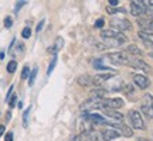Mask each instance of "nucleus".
<instances>
[{
    "mask_svg": "<svg viewBox=\"0 0 153 141\" xmlns=\"http://www.w3.org/2000/svg\"><path fill=\"white\" fill-rule=\"evenodd\" d=\"M11 24H13V19H11V17H6L4 19V26L7 28H10L11 27Z\"/></svg>",
    "mask_w": 153,
    "mask_h": 141,
    "instance_id": "cd10ccee",
    "label": "nucleus"
},
{
    "mask_svg": "<svg viewBox=\"0 0 153 141\" xmlns=\"http://www.w3.org/2000/svg\"><path fill=\"white\" fill-rule=\"evenodd\" d=\"M125 50H126V52H128L129 55H136V56H142V55H143L142 50H139V48L136 47V45H134V44H131V45L125 47Z\"/></svg>",
    "mask_w": 153,
    "mask_h": 141,
    "instance_id": "f3484780",
    "label": "nucleus"
},
{
    "mask_svg": "<svg viewBox=\"0 0 153 141\" xmlns=\"http://www.w3.org/2000/svg\"><path fill=\"white\" fill-rule=\"evenodd\" d=\"M44 24H45V20H41V21H39V24L37 26V33H39V31L42 30V27H44Z\"/></svg>",
    "mask_w": 153,
    "mask_h": 141,
    "instance_id": "473e14b6",
    "label": "nucleus"
},
{
    "mask_svg": "<svg viewBox=\"0 0 153 141\" xmlns=\"http://www.w3.org/2000/svg\"><path fill=\"white\" fill-rule=\"evenodd\" d=\"M101 137H102V140H105V141H111V140H115V138H118V137L121 136V133H118L117 130H114V128H102L101 130Z\"/></svg>",
    "mask_w": 153,
    "mask_h": 141,
    "instance_id": "9b49d317",
    "label": "nucleus"
},
{
    "mask_svg": "<svg viewBox=\"0 0 153 141\" xmlns=\"http://www.w3.org/2000/svg\"><path fill=\"white\" fill-rule=\"evenodd\" d=\"M93 65H94V68H96V69H101V70H110V69H111V68H108V66L102 65L101 59H96V61L93 62Z\"/></svg>",
    "mask_w": 153,
    "mask_h": 141,
    "instance_id": "aec40b11",
    "label": "nucleus"
},
{
    "mask_svg": "<svg viewBox=\"0 0 153 141\" xmlns=\"http://www.w3.org/2000/svg\"><path fill=\"white\" fill-rule=\"evenodd\" d=\"M37 74H38V68H34V69L31 70L30 76H28V85H30V86H33L34 85V80H35V78H37Z\"/></svg>",
    "mask_w": 153,
    "mask_h": 141,
    "instance_id": "412c9836",
    "label": "nucleus"
},
{
    "mask_svg": "<svg viewBox=\"0 0 153 141\" xmlns=\"http://www.w3.org/2000/svg\"><path fill=\"white\" fill-rule=\"evenodd\" d=\"M131 14L135 16V17H139V16L146 14V6H145L143 2L134 0V2L131 3Z\"/></svg>",
    "mask_w": 153,
    "mask_h": 141,
    "instance_id": "0eeeda50",
    "label": "nucleus"
},
{
    "mask_svg": "<svg viewBox=\"0 0 153 141\" xmlns=\"http://www.w3.org/2000/svg\"><path fill=\"white\" fill-rule=\"evenodd\" d=\"M125 93H126V94L134 93V88H132L131 85H125Z\"/></svg>",
    "mask_w": 153,
    "mask_h": 141,
    "instance_id": "c85d7f7f",
    "label": "nucleus"
},
{
    "mask_svg": "<svg viewBox=\"0 0 153 141\" xmlns=\"http://www.w3.org/2000/svg\"><path fill=\"white\" fill-rule=\"evenodd\" d=\"M118 6V0H110V7H115Z\"/></svg>",
    "mask_w": 153,
    "mask_h": 141,
    "instance_id": "e433bc0d",
    "label": "nucleus"
},
{
    "mask_svg": "<svg viewBox=\"0 0 153 141\" xmlns=\"http://www.w3.org/2000/svg\"><path fill=\"white\" fill-rule=\"evenodd\" d=\"M138 37L142 40V41L149 45V47H153V33H148V31H139L138 33Z\"/></svg>",
    "mask_w": 153,
    "mask_h": 141,
    "instance_id": "ddd939ff",
    "label": "nucleus"
},
{
    "mask_svg": "<svg viewBox=\"0 0 153 141\" xmlns=\"http://www.w3.org/2000/svg\"><path fill=\"white\" fill-rule=\"evenodd\" d=\"M143 3H145V6H146V14L153 16V2H150V0H145Z\"/></svg>",
    "mask_w": 153,
    "mask_h": 141,
    "instance_id": "4be33fe9",
    "label": "nucleus"
},
{
    "mask_svg": "<svg viewBox=\"0 0 153 141\" xmlns=\"http://www.w3.org/2000/svg\"><path fill=\"white\" fill-rule=\"evenodd\" d=\"M21 35H23V38H30V37H31V28H30V27L23 28V31H21Z\"/></svg>",
    "mask_w": 153,
    "mask_h": 141,
    "instance_id": "a878e982",
    "label": "nucleus"
},
{
    "mask_svg": "<svg viewBox=\"0 0 153 141\" xmlns=\"http://www.w3.org/2000/svg\"><path fill=\"white\" fill-rule=\"evenodd\" d=\"M138 141H148V140H145V138H139Z\"/></svg>",
    "mask_w": 153,
    "mask_h": 141,
    "instance_id": "79ce46f5",
    "label": "nucleus"
},
{
    "mask_svg": "<svg viewBox=\"0 0 153 141\" xmlns=\"http://www.w3.org/2000/svg\"><path fill=\"white\" fill-rule=\"evenodd\" d=\"M4 131H6V126H3V124H0V137L4 134Z\"/></svg>",
    "mask_w": 153,
    "mask_h": 141,
    "instance_id": "4c0bfd02",
    "label": "nucleus"
},
{
    "mask_svg": "<svg viewBox=\"0 0 153 141\" xmlns=\"http://www.w3.org/2000/svg\"><path fill=\"white\" fill-rule=\"evenodd\" d=\"M101 38L104 44L108 47H120L124 42H126V37L120 31H115V30H102L101 31Z\"/></svg>",
    "mask_w": 153,
    "mask_h": 141,
    "instance_id": "f257e3e1",
    "label": "nucleus"
},
{
    "mask_svg": "<svg viewBox=\"0 0 153 141\" xmlns=\"http://www.w3.org/2000/svg\"><path fill=\"white\" fill-rule=\"evenodd\" d=\"M25 3H27V2H20V3H17V4H16V9H14V10H16V13H17V11H19L23 6H25Z\"/></svg>",
    "mask_w": 153,
    "mask_h": 141,
    "instance_id": "7c9ffc66",
    "label": "nucleus"
},
{
    "mask_svg": "<svg viewBox=\"0 0 153 141\" xmlns=\"http://www.w3.org/2000/svg\"><path fill=\"white\" fill-rule=\"evenodd\" d=\"M28 76H30V68L25 65L23 68V72H21V78H23V79H27Z\"/></svg>",
    "mask_w": 153,
    "mask_h": 141,
    "instance_id": "bb28decb",
    "label": "nucleus"
},
{
    "mask_svg": "<svg viewBox=\"0 0 153 141\" xmlns=\"http://www.w3.org/2000/svg\"><path fill=\"white\" fill-rule=\"evenodd\" d=\"M77 83L82 86H91V85H94V79L88 75H80L77 78Z\"/></svg>",
    "mask_w": 153,
    "mask_h": 141,
    "instance_id": "dca6fc26",
    "label": "nucleus"
},
{
    "mask_svg": "<svg viewBox=\"0 0 153 141\" xmlns=\"http://www.w3.org/2000/svg\"><path fill=\"white\" fill-rule=\"evenodd\" d=\"M13 133H11V131H9V133H7V134H6V141H13Z\"/></svg>",
    "mask_w": 153,
    "mask_h": 141,
    "instance_id": "f704fd0d",
    "label": "nucleus"
},
{
    "mask_svg": "<svg viewBox=\"0 0 153 141\" xmlns=\"http://www.w3.org/2000/svg\"><path fill=\"white\" fill-rule=\"evenodd\" d=\"M3 58H4V54H3V52H0V61H1Z\"/></svg>",
    "mask_w": 153,
    "mask_h": 141,
    "instance_id": "a19ab883",
    "label": "nucleus"
},
{
    "mask_svg": "<svg viewBox=\"0 0 153 141\" xmlns=\"http://www.w3.org/2000/svg\"><path fill=\"white\" fill-rule=\"evenodd\" d=\"M56 61H58V56H56V55H53V56H52V61H51V64H49V66H48V75H51V74H52V70L55 69Z\"/></svg>",
    "mask_w": 153,
    "mask_h": 141,
    "instance_id": "393cba45",
    "label": "nucleus"
},
{
    "mask_svg": "<svg viewBox=\"0 0 153 141\" xmlns=\"http://www.w3.org/2000/svg\"><path fill=\"white\" fill-rule=\"evenodd\" d=\"M62 47H63V38L62 37H58L55 41V45H53V48H51L49 51L53 54V55H56V52L59 51V50H62Z\"/></svg>",
    "mask_w": 153,
    "mask_h": 141,
    "instance_id": "6ab92c4d",
    "label": "nucleus"
},
{
    "mask_svg": "<svg viewBox=\"0 0 153 141\" xmlns=\"http://www.w3.org/2000/svg\"><path fill=\"white\" fill-rule=\"evenodd\" d=\"M138 26H139L140 31H148L153 33V17H142L138 19Z\"/></svg>",
    "mask_w": 153,
    "mask_h": 141,
    "instance_id": "1a4fd4ad",
    "label": "nucleus"
},
{
    "mask_svg": "<svg viewBox=\"0 0 153 141\" xmlns=\"http://www.w3.org/2000/svg\"><path fill=\"white\" fill-rule=\"evenodd\" d=\"M16 69H17V61H10L7 64V72L9 74H14Z\"/></svg>",
    "mask_w": 153,
    "mask_h": 141,
    "instance_id": "5701e85b",
    "label": "nucleus"
},
{
    "mask_svg": "<svg viewBox=\"0 0 153 141\" xmlns=\"http://www.w3.org/2000/svg\"><path fill=\"white\" fill-rule=\"evenodd\" d=\"M13 90H14V88H13V86H10L9 93H7V98H6V99H7V100H9V99H10V96H11V93H13Z\"/></svg>",
    "mask_w": 153,
    "mask_h": 141,
    "instance_id": "ea45409f",
    "label": "nucleus"
},
{
    "mask_svg": "<svg viewBox=\"0 0 153 141\" xmlns=\"http://www.w3.org/2000/svg\"><path fill=\"white\" fill-rule=\"evenodd\" d=\"M104 113H105L108 117H111V118H115L117 122H121L122 118H124V116L121 114V113L115 112V110H111V109H104Z\"/></svg>",
    "mask_w": 153,
    "mask_h": 141,
    "instance_id": "a211bd4d",
    "label": "nucleus"
},
{
    "mask_svg": "<svg viewBox=\"0 0 153 141\" xmlns=\"http://www.w3.org/2000/svg\"><path fill=\"white\" fill-rule=\"evenodd\" d=\"M97 28H102V26H104V20L102 19H98L97 21H96V24H94Z\"/></svg>",
    "mask_w": 153,
    "mask_h": 141,
    "instance_id": "c756f323",
    "label": "nucleus"
},
{
    "mask_svg": "<svg viewBox=\"0 0 153 141\" xmlns=\"http://www.w3.org/2000/svg\"><path fill=\"white\" fill-rule=\"evenodd\" d=\"M134 82L138 88H140V89H148L149 86H150V80H149L145 75H142V74H135Z\"/></svg>",
    "mask_w": 153,
    "mask_h": 141,
    "instance_id": "9d476101",
    "label": "nucleus"
},
{
    "mask_svg": "<svg viewBox=\"0 0 153 141\" xmlns=\"http://www.w3.org/2000/svg\"><path fill=\"white\" fill-rule=\"evenodd\" d=\"M101 109H111V110H115V109H120L124 106V100L120 98H114V99H102L101 102Z\"/></svg>",
    "mask_w": 153,
    "mask_h": 141,
    "instance_id": "39448f33",
    "label": "nucleus"
},
{
    "mask_svg": "<svg viewBox=\"0 0 153 141\" xmlns=\"http://www.w3.org/2000/svg\"><path fill=\"white\" fill-rule=\"evenodd\" d=\"M107 11H108L110 14H115L117 11H118V10L114 9V7H110V6H108V7H107Z\"/></svg>",
    "mask_w": 153,
    "mask_h": 141,
    "instance_id": "c9c22d12",
    "label": "nucleus"
},
{
    "mask_svg": "<svg viewBox=\"0 0 153 141\" xmlns=\"http://www.w3.org/2000/svg\"><path fill=\"white\" fill-rule=\"evenodd\" d=\"M17 103V96H13V99H10V107H14Z\"/></svg>",
    "mask_w": 153,
    "mask_h": 141,
    "instance_id": "72a5a7b5",
    "label": "nucleus"
},
{
    "mask_svg": "<svg viewBox=\"0 0 153 141\" xmlns=\"http://www.w3.org/2000/svg\"><path fill=\"white\" fill-rule=\"evenodd\" d=\"M111 27L114 30H118V31H128V30H132V24H131L129 20L124 19V17H112L111 21Z\"/></svg>",
    "mask_w": 153,
    "mask_h": 141,
    "instance_id": "20e7f679",
    "label": "nucleus"
},
{
    "mask_svg": "<svg viewBox=\"0 0 153 141\" xmlns=\"http://www.w3.org/2000/svg\"><path fill=\"white\" fill-rule=\"evenodd\" d=\"M140 110H142V113H143V114H146L148 117H150V118L153 117V109H152V106H150V103H149L148 96H145V98H143V102H142Z\"/></svg>",
    "mask_w": 153,
    "mask_h": 141,
    "instance_id": "f8f14e48",
    "label": "nucleus"
},
{
    "mask_svg": "<svg viewBox=\"0 0 153 141\" xmlns=\"http://www.w3.org/2000/svg\"><path fill=\"white\" fill-rule=\"evenodd\" d=\"M115 74L114 72H107V74H98L93 78L94 79V85H98L100 82H105V80H110L111 78H114Z\"/></svg>",
    "mask_w": 153,
    "mask_h": 141,
    "instance_id": "4468645a",
    "label": "nucleus"
},
{
    "mask_svg": "<svg viewBox=\"0 0 153 141\" xmlns=\"http://www.w3.org/2000/svg\"><path fill=\"white\" fill-rule=\"evenodd\" d=\"M129 66L132 68H136V69H140L143 70L145 74H152V66L146 64L143 59H140V58H129Z\"/></svg>",
    "mask_w": 153,
    "mask_h": 141,
    "instance_id": "423d86ee",
    "label": "nucleus"
},
{
    "mask_svg": "<svg viewBox=\"0 0 153 141\" xmlns=\"http://www.w3.org/2000/svg\"><path fill=\"white\" fill-rule=\"evenodd\" d=\"M107 126H111V128H114V130H117L118 133H122L125 137H134V130L131 128L129 126H126V124H122V123H108Z\"/></svg>",
    "mask_w": 153,
    "mask_h": 141,
    "instance_id": "6e6552de",
    "label": "nucleus"
},
{
    "mask_svg": "<svg viewBox=\"0 0 153 141\" xmlns=\"http://www.w3.org/2000/svg\"><path fill=\"white\" fill-rule=\"evenodd\" d=\"M30 112H31V107L25 109V112L23 114V126L24 127H28V117H30Z\"/></svg>",
    "mask_w": 153,
    "mask_h": 141,
    "instance_id": "b1692460",
    "label": "nucleus"
},
{
    "mask_svg": "<svg viewBox=\"0 0 153 141\" xmlns=\"http://www.w3.org/2000/svg\"><path fill=\"white\" fill-rule=\"evenodd\" d=\"M128 117H129V122H131V128L132 130H143L145 128V124H143V118H142V114L138 110H129L128 113Z\"/></svg>",
    "mask_w": 153,
    "mask_h": 141,
    "instance_id": "7ed1b4c3",
    "label": "nucleus"
},
{
    "mask_svg": "<svg viewBox=\"0 0 153 141\" xmlns=\"http://www.w3.org/2000/svg\"><path fill=\"white\" fill-rule=\"evenodd\" d=\"M107 58L115 64V65H129V58L131 56L126 54V52H122V51H117V52H110L107 54Z\"/></svg>",
    "mask_w": 153,
    "mask_h": 141,
    "instance_id": "f03ea898",
    "label": "nucleus"
},
{
    "mask_svg": "<svg viewBox=\"0 0 153 141\" xmlns=\"http://www.w3.org/2000/svg\"><path fill=\"white\" fill-rule=\"evenodd\" d=\"M107 93H108V92H107L105 89L97 88V89H93L90 92V96H91V99H96V100H102V99H105Z\"/></svg>",
    "mask_w": 153,
    "mask_h": 141,
    "instance_id": "2eb2a0df",
    "label": "nucleus"
},
{
    "mask_svg": "<svg viewBox=\"0 0 153 141\" xmlns=\"http://www.w3.org/2000/svg\"><path fill=\"white\" fill-rule=\"evenodd\" d=\"M146 96H148L149 103H150V106H152V109H153V96H152V94H146Z\"/></svg>",
    "mask_w": 153,
    "mask_h": 141,
    "instance_id": "58836bf2",
    "label": "nucleus"
},
{
    "mask_svg": "<svg viewBox=\"0 0 153 141\" xmlns=\"http://www.w3.org/2000/svg\"><path fill=\"white\" fill-rule=\"evenodd\" d=\"M69 141H82V134H77V136H72Z\"/></svg>",
    "mask_w": 153,
    "mask_h": 141,
    "instance_id": "2f4dec72",
    "label": "nucleus"
}]
</instances>
